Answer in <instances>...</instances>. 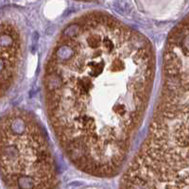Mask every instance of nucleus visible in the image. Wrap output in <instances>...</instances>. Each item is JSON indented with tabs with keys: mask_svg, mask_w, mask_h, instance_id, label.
<instances>
[{
	"mask_svg": "<svg viewBox=\"0 0 189 189\" xmlns=\"http://www.w3.org/2000/svg\"><path fill=\"white\" fill-rule=\"evenodd\" d=\"M152 45L100 11L60 31L44 73L48 123L64 153L86 174L109 178L126 162L155 76Z\"/></svg>",
	"mask_w": 189,
	"mask_h": 189,
	"instance_id": "nucleus-1",
	"label": "nucleus"
},
{
	"mask_svg": "<svg viewBox=\"0 0 189 189\" xmlns=\"http://www.w3.org/2000/svg\"><path fill=\"white\" fill-rule=\"evenodd\" d=\"M188 62L163 61V86L147 135L121 178L120 189L188 188Z\"/></svg>",
	"mask_w": 189,
	"mask_h": 189,
	"instance_id": "nucleus-2",
	"label": "nucleus"
},
{
	"mask_svg": "<svg viewBox=\"0 0 189 189\" xmlns=\"http://www.w3.org/2000/svg\"><path fill=\"white\" fill-rule=\"evenodd\" d=\"M0 176L7 189H58L45 130L26 110L13 108L0 118Z\"/></svg>",
	"mask_w": 189,
	"mask_h": 189,
	"instance_id": "nucleus-3",
	"label": "nucleus"
},
{
	"mask_svg": "<svg viewBox=\"0 0 189 189\" xmlns=\"http://www.w3.org/2000/svg\"><path fill=\"white\" fill-rule=\"evenodd\" d=\"M24 55V37L11 18L0 19V99L13 88Z\"/></svg>",
	"mask_w": 189,
	"mask_h": 189,
	"instance_id": "nucleus-4",
	"label": "nucleus"
}]
</instances>
